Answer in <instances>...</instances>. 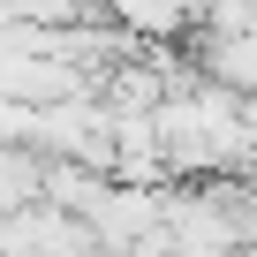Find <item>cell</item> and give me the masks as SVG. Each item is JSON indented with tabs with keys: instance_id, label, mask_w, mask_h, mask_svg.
Here are the masks:
<instances>
[{
	"instance_id": "1",
	"label": "cell",
	"mask_w": 257,
	"mask_h": 257,
	"mask_svg": "<svg viewBox=\"0 0 257 257\" xmlns=\"http://www.w3.org/2000/svg\"><path fill=\"white\" fill-rule=\"evenodd\" d=\"M204 61H212V76H219L227 91H242V98L257 91V31H219Z\"/></svg>"
},
{
	"instance_id": "2",
	"label": "cell",
	"mask_w": 257,
	"mask_h": 257,
	"mask_svg": "<svg viewBox=\"0 0 257 257\" xmlns=\"http://www.w3.org/2000/svg\"><path fill=\"white\" fill-rule=\"evenodd\" d=\"M113 8H121V23H137V31H174L182 16H189V0H113Z\"/></svg>"
}]
</instances>
